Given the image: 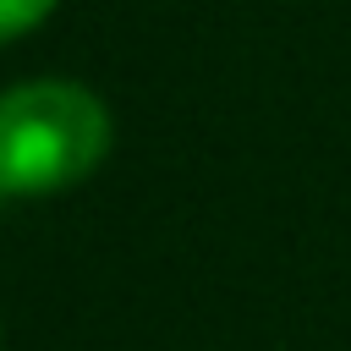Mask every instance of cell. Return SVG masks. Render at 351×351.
I'll return each instance as SVG.
<instances>
[{
    "mask_svg": "<svg viewBox=\"0 0 351 351\" xmlns=\"http://www.w3.org/2000/svg\"><path fill=\"white\" fill-rule=\"evenodd\" d=\"M110 154V115L77 82H22L0 93V192L33 197L82 181Z\"/></svg>",
    "mask_w": 351,
    "mask_h": 351,
    "instance_id": "obj_1",
    "label": "cell"
},
{
    "mask_svg": "<svg viewBox=\"0 0 351 351\" xmlns=\"http://www.w3.org/2000/svg\"><path fill=\"white\" fill-rule=\"evenodd\" d=\"M55 11V0H0V38H22Z\"/></svg>",
    "mask_w": 351,
    "mask_h": 351,
    "instance_id": "obj_2",
    "label": "cell"
}]
</instances>
